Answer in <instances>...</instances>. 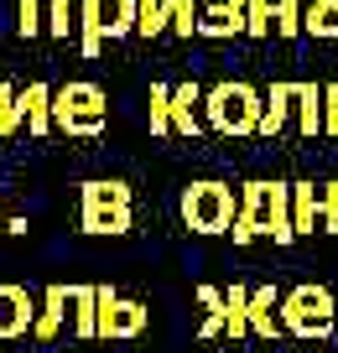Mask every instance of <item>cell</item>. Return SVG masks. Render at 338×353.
<instances>
[{
  "mask_svg": "<svg viewBox=\"0 0 338 353\" xmlns=\"http://www.w3.org/2000/svg\"><path fill=\"white\" fill-rule=\"evenodd\" d=\"M16 32L42 37L47 32V0H16Z\"/></svg>",
  "mask_w": 338,
  "mask_h": 353,
  "instance_id": "24",
  "label": "cell"
},
{
  "mask_svg": "<svg viewBox=\"0 0 338 353\" xmlns=\"http://www.w3.org/2000/svg\"><path fill=\"white\" fill-rule=\"evenodd\" d=\"M78 229L84 234H131V182L88 176L78 188Z\"/></svg>",
  "mask_w": 338,
  "mask_h": 353,
  "instance_id": "3",
  "label": "cell"
},
{
  "mask_svg": "<svg viewBox=\"0 0 338 353\" xmlns=\"http://www.w3.org/2000/svg\"><path fill=\"white\" fill-rule=\"evenodd\" d=\"M68 327L73 338H99V286H68Z\"/></svg>",
  "mask_w": 338,
  "mask_h": 353,
  "instance_id": "12",
  "label": "cell"
},
{
  "mask_svg": "<svg viewBox=\"0 0 338 353\" xmlns=\"http://www.w3.org/2000/svg\"><path fill=\"white\" fill-rule=\"evenodd\" d=\"M292 229H297V239L323 229V192H317V182H292Z\"/></svg>",
  "mask_w": 338,
  "mask_h": 353,
  "instance_id": "14",
  "label": "cell"
},
{
  "mask_svg": "<svg viewBox=\"0 0 338 353\" xmlns=\"http://www.w3.org/2000/svg\"><path fill=\"white\" fill-rule=\"evenodd\" d=\"M297 114V94H292V83L286 78H276L271 88H265V114H261V135L265 141H276V135L286 130V120Z\"/></svg>",
  "mask_w": 338,
  "mask_h": 353,
  "instance_id": "13",
  "label": "cell"
},
{
  "mask_svg": "<svg viewBox=\"0 0 338 353\" xmlns=\"http://www.w3.org/2000/svg\"><path fill=\"white\" fill-rule=\"evenodd\" d=\"M146 322H151L146 301H135V296H120V291L109 286V281L99 286V338H104V343L141 338V332H146Z\"/></svg>",
  "mask_w": 338,
  "mask_h": 353,
  "instance_id": "8",
  "label": "cell"
},
{
  "mask_svg": "<svg viewBox=\"0 0 338 353\" xmlns=\"http://www.w3.org/2000/svg\"><path fill=\"white\" fill-rule=\"evenodd\" d=\"M276 32V0H245V37H271Z\"/></svg>",
  "mask_w": 338,
  "mask_h": 353,
  "instance_id": "21",
  "label": "cell"
},
{
  "mask_svg": "<svg viewBox=\"0 0 338 353\" xmlns=\"http://www.w3.org/2000/svg\"><path fill=\"white\" fill-rule=\"evenodd\" d=\"M250 332L255 338H276L281 327V296H276V286H255L250 291Z\"/></svg>",
  "mask_w": 338,
  "mask_h": 353,
  "instance_id": "17",
  "label": "cell"
},
{
  "mask_svg": "<svg viewBox=\"0 0 338 353\" xmlns=\"http://www.w3.org/2000/svg\"><path fill=\"white\" fill-rule=\"evenodd\" d=\"M53 94H57L53 83H26V88H21V125H26V135H37V141L57 130V120H53Z\"/></svg>",
  "mask_w": 338,
  "mask_h": 353,
  "instance_id": "11",
  "label": "cell"
},
{
  "mask_svg": "<svg viewBox=\"0 0 338 353\" xmlns=\"http://www.w3.org/2000/svg\"><path fill=\"white\" fill-rule=\"evenodd\" d=\"M167 32V0H135V37Z\"/></svg>",
  "mask_w": 338,
  "mask_h": 353,
  "instance_id": "22",
  "label": "cell"
},
{
  "mask_svg": "<svg viewBox=\"0 0 338 353\" xmlns=\"http://www.w3.org/2000/svg\"><path fill=\"white\" fill-rule=\"evenodd\" d=\"M182 223L193 234H229L234 229V188L229 182H214V176H203V182H187L182 188Z\"/></svg>",
  "mask_w": 338,
  "mask_h": 353,
  "instance_id": "6",
  "label": "cell"
},
{
  "mask_svg": "<svg viewBox=\"0 0 338 353\" xmlns=\"http://www.w3.org/2000/svg\"><path fill=\"white\" fill-rule=\"evenodd\" d=\"M302 16H307V0H276V37H302Z\"/></svg>",
  "mask_w": 338,
  "mask_h": 353,
  "instance_id": "25",
  "label": "cell"
},
{
  "mask_svg": "<svg viewBox=\"0 0 338 353\" xmlns=\"http://www.w3.org/2000/svg\"><path fill=\"white\" fill-rule=\"evenodd\" d=\"M297 94V130L312 141V135H323V83H292Z\"/></svg>",
  "mask_w": 338,
  "mask_h": 353,
  "instance_id": "18",
  "label": "cell"
},
{
  "mask_svg": "<svg viewBox=\"0 0 338 353\" xmlns=\"http://www.w3.org/2000/svg\"><path fill=\"white\" fill-rule=\"evenodd\" d=\"M198 307H203V317L224 312V291H218V286H198Z\"/></svg>",
  "mask_w": 338,
  "mask_h": 353,
  "instance_id": "30",
  "label": "cell"
},
{
  "mask_svg": "<svg viewBox=\"0 0 338 353\" xmlns=\"http://www.w3.org/2000/svg\"><path fill=\"white\" fill-rule=\"evenodd\" d=\"M167 130H172V88L151 83V135H167Z\"/></svg>",
  "mask_w": 338,
  "mask_h": 353,
  "instance_id": "26",
  "label": "cell"
},
{
  "mask_svg": "<svg viewBox=\"0 0 338 353\" xmlns=\"http://www.w3.org/2000/svg\"><path fill=\"white\" fill-rule=\"evenodd\" d=\"M53 120L63 135H78V141H94V135H104L109 125V99L99 83H84V78H73V83H63L53 94Z\"/></svg>",
  "mask_w": 338,
  "mask_h": 353,
  "instance_id": "5",
  "label": "cell"
},
{
  "mask_svg": "<svg viewBox=\"0 0 338 353\" xmlns=\"http://www.w3.org/2000/svg\"><path fill=\"white\" fill-rule=\"evenodd\" d=\"M203 6V21H198V37H240L245 32V0H198Z\"/></svg>",
  "mask_w": 338,
  "mask_h": 353,
  "instance_id": "10",
  "label": "cell"
},
{
  "mask_svg": "<svg viewBox=\"0 0 338 353\" xmlns=\"http://www.w3.org/2000/svg\"><path fill=\"white\" fill-rule=\"evenodd\" d=\"M198 104H203V88H198V83H177V88H172V130L187 135V141H198V135H203Z\"/></svg>",
  "mask_w": 338,
  "mask_h": 353,
  "instance_id": "16",
  "label": "cell"
},
{
  "mask_svg": "<svg viewBox=\"0 0 338 353\" xmlns=\"http://www.w3.org/2000/svg\"><path fill=\"white\" fill-rule=\"evenodd\" d=\"M32 327H37V301H32V291L16 286V281H0V343L26 338Z\"/></svg>",
  "mask_w": 338,
  "mask_h": 353,
  "instance_id": "9",
  "label": "cell"
},
{
  "mask_svg": "<svg viewBox=\"0 0 338 353\" xmlns=\"http://www.w3.org/2000/svg\"><path fill=\"white\" fill-rule=\"evenodd\" d=\"M16 130H26V125H21V88L0 83V141L16 135Z\"/></svg>",
  "mask_w": 338,
  "mask_h": 353,
  "instance_id": "23",
  "label": "cell"
},
{
  "mask_svg": "<svg viewBox=\"0 0 338 353\" xmlns=\"http://www.w3.org/2000/svg\"><path fill=\"white\" fill-rule=\"evenodd\" d=\"M234 244H250V239H276V244H292V182H276V176H255L245 182L240 192V219H234Z\"/></svg>",
  "mask_w": 338,
  "mask_h": 353,
  "instance_id": "1",
  "label": "cell"
},
{
  "mask_svg": "<svg viewBox=\"0 0 338 353\" xmlns=\"http://www.w3.org/2000/svg\"><path fill=\"white\" fill-rule=\"evenodd\" d=\"M198 21H203V6H198V0H167V32L198 37Z\"/></svg>",
  "mask_w": 338,
  "mask_h": 353,
  "instance_id": "20",
  "label": "cell"
},
{
  "mask_svg": "<svg viewBox=\"0 0 338 353\" xmlns=\"http://www.w3.org/2000/svg\"><path fill=\"white\" fill-rule=\"evenodd\" d=\"M0 234H6V188H0Z\"/></svg>",
  "mask_w": 338,
  "mask_h": 353,
  "instance_id": "31",
  "label": "cell"
},
{
  "mask_svg": "<svg viewBox=\"0 0 338 353\" xmlns=\"http://www.w3.org/2000/svg\"><path fill=\"white\" fill-rule=\"evenodd\" d=\"M73 0H47V37H57V42H68V32H73Z\"/></svg>",
  "mask_w": 338,
  "mask_h": 353,
  "instance_id": "27",
  "label": "cell"
},
{
  "mask_svg": "<svg viewBox=\"0 0 338 353\" xmlns=\"http://www.w3.org/2000/svg\"><path fill=\"white\" fill-rule=\"evenodd\" d=\"M203 114L218 135H261L265 88L245 83V78H224V83L203 88Z\"/></svg>",
  "mask_w": 338,
  "mask_h": 353,
  "instance_id": "2",
  "label": "cell"
},
{
  "mask_svg": "<svg viewBox=\"0 0 338 353\" xmlns=\"http://www.w3.org/2000/svg\"><path fill=\"white\" fill-rule=\"evenodd\" d=\"M115 37H135V0H78V52L99 57Z\"/></svg>",
  "mask_w": 338,
  "mask_h": 353,
  "instance_id": "7",
  "label": "cell"
},
{
  "mask_svg": "<svg viewBox=\"0 0 338 353\" xmlns=\"http://www.w3.org/2000/svg\"><path fill=\"white\" fill-rule=\"evenodd\" d=\"M323 135H338V83H323Z\"/></svg>",
  "mask_w": 338,
  "mask_h": 353,
  "instance_id": "29",
  "label": "cell"
},
{
  "mask_svg": "<svg viewBox=\"0 0 338 353\" xmlns=\"http://www.w3.org/2000/svg\"><path fill=\"white\" fill-rule=\"evenodd\" d=\"M63 322H68V286H47L42 291V307H37V327H32V338L37 343H53L57 332H63Z\"/></svg>",
  "mask_w": 338,
  "mask_h": 353,
  "instance_id": "15",
  "label": "cell"
},
{
  "mask_svg": "<svg viewBox=\"0 0 338 353\" xmlns=\"http://www.w3.org/2000/svg\"><path fill=\"white\" fill-rule=\"evenodd\" d=\"M281 327L292 332V338H307V343L333 338V327H338V301H333V291L317 286V281L292 286V291L281 296Z\"/></svg>",
  "mask_w": 338,
  "mask_h": 353,
  "instance_id": "4",
  "label": "cell"
},
{
  "mask_svg": "<svg viewBox=\"0 0 338 353\" xmlns=\"http://www.w3.org/2000/svg\"><path fill=\"white\" fill-rule=\"evenodd\" d=\"M323 234H338V182H323Z\"/></svg>",
  "mask_w": 338,
  "mask_h": 353,
  "instance_id": "28",
  "label": "cell"
},
{
  "mask_svg": "<svg viewBox=\"0 0 338 353\" xmlns=\"http://www.w3.org/2000/svg\"><path fill=\"white\" fill-rule=\"evenodd\" d=\"M302 32L317 37V42H338V0H307Z\"/></svg>",
  "mask_w": 338,
  "mask_h": 353,
  "instance_id": "19",
  "label": "cell"
}]
</instances>
